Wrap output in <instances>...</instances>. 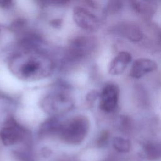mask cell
Returning <instances> with one entry per match:
<instances>
[{
	"instance_id": "obj_1",
	"label": "cell",
	"mask_w": 161,
	"mask_h": 161,
	"mask_svg": "<svg viewBox=\"0 0 161 161\" xmlns=\"http://www.w3.org/2000/svg\"><path fill=\"white\" fill-rule=\"evenodd\" d=\"M53 67V62L48 56L31 50L14 55L9 62L11 73L23 81L43 79L51 74Z\"/></svg>"
},
{
	"instance_id": "obj_2",
	"label": "cell",
	"mask_w": 161,
	"mask_h": 161,
	"mask_svg": "<svg viewBox=\"0 0 161 161\" xmlns=\"http://www.w3.org/2000/svg\"><path fill=\"white\" fill-rule=\"evenodd\" d=\"M89 128V122L84 116H77L60 124L58 133L67 143L77 145L86 138Z\"/></svg>"
},
{
	"instance_id": "obj_3",
	"label": "cell",
	"mask_w": 161,
	"mask_h": 161,
	"mask_svg": "<svg viewBox=\"0 0 161 161\" xmlns=\"http://www.w3.org/2000/svg\"><path fill=\"white\" fill-rule=\"evenodd\" d=\"M74 105L72 99L64 92H53L46 96L42 102V108L45 112L57 116L69 111Z\"/></svg>"
},
{
	"instance_id": "obj_4",
	"label": "cell",
	"mask_w": 161,
	"mask_h": 161,
	"mask_svg": "<svg viewBox=\"0 0 161 161\" xmlns=\"http://www.w3.org/2000/svg\"><path fill=\"white\" fill-rule=\"evenodd\" d=\"M73 19L79 27L89 31L97 30L100 25L97 17L86 8L81 6L74 8Z\"/></svg>"
},
{
	"instance_id": "obj_5",
	"label": "cell",
	"mask_w": 161,
	"mask_h": 161,
	"mask_svg": "<svg viewBox=\"0 0 161 161\" xmlns=\"http://www.w3.org/2000/svg\"><path fill=\"white\" fill-rule=\"evenodd\" d=\"M24 131L13 118L8 119L0 130V140L3 145L10 146L23 138Z\"/></svg>"
},
{
	"instance_id": "obj_6",
	"label": "cell",
	"mask_w": 161,
	"mask_h": 161,
	"mask_svg": "<svg viewBox=\"0 0 161 161\" xmlns=\"http://www.w3.org/2000/svg\"><path fill=\"white\" fill-rule=\"evenodd\" d=\"M119 94V88L116 85L109 84L105 86L100 94V109L108 113L114 111L118 106Z\"/></svg>"
},
{
	"instance_id": "obj_7",
	"label": "cell",
	"mask_w": 161,
	"mask_h": 161,
	"mask_svg": "<svg viewBox=\"0 0 161 161\" xmlns=\"http://www.w3.org/2000/svg\"><path fill=\"white\" fill-rule=\"evenodd\" d=\"M157 69V65L153 60L144 58H138L132 64L130 75L134 79H140Z\"/></svg>"
},
{
	"instance_id": "obj_8",
	"label": "cell",
	"mask_w": 161,
	"mask_h": 161,
	"mask_svg": "<svg viewBox=\"0 0 161 161\" xmlns=\"http://www.w3.org/2000/svg\"><path fill=\"white\" fill-rule=\"evenodd\" d=\"M116 32L121 36L133 42L140 41L143 38V33L140 28L132 22H122L116 26Z\"/></svg>"
},
{
	"instance_id": "obj_9",
	"label": "cell",
	"mask_w": 161,
	"mask_h": 161,
	"mask_svg": "<svg viewBox=\"0 0 161 161\" xmlns=\"http://www.w3.org/2000/svg\"><path fill=\"white\" fill-rule=\"evenodd\" d=\"M132 59L131 55L125 51L118 53L111 61L108 71L111 75H117L122 74Z\"/></svg>"
},
{
	"instance_id": "obj_10",
	"label": "cell",
	"mask_w": 161,
	"mask_h": 161,
	"mask_svg": "<svg viewBox=\"0 0 161 161\" xmlns=\"http://www.w3.org/2000/svg\"><path fill=\"white\" fill-rule=\"evenodd\" d=\"M130 4L133 9L140 16L150 18L156 11V3L153 1H131Z\"/></svg>"
},
{
	"instance_id": "obj_11",
	"label": "cell",
	"mask_w": 161,
	"mask_h": 161,
	"mask_svg": "<svg viewBox=\"0 0 161 161\" xmlns=\"http://www.w3.org/2000/svg\"><path fill=\"white\" fill-rule=\"evenodd\" d=\"M92 40L87 38H80L75 40L72 44L71 50L78 55H84L87 53L93 47Z\"/></svg>"
},
{
	"instance_id": "obj_12",
	"label": "cell",
	"mask_w": 161,
	"mask_h": 161,
	"mask_svg": "<svg viewBox=\"0 0 161 161\" xmlns=\"http://www.w3.org/2000/svg\"><path fill=\"white\" fill-rule=\"evenodd\" d=\"M147 157L151 160H155L161 157V143L157 142H148L144 146Z\"/></svg>"
},
{
	"instance_id": "obj_13",
	"label": "cell",
	"mask_w": 161,
	"mask_h": 161,
	"mask_svg": "<svg viewBox=\"0 0 161 161\" xmlns=\"http://www.w3.org/2000/svg\"><path fill=\"white\" fill-rule=\"evenodd\" d=\"M113 146L118 152L126 153L131 150V143L127 138L121 136H116L113 140Z\"/></svg>"
},
{
	"instance_id": "obj_14",
	"label": "cell",
	"mask_w": 161,
	"mask_h": 161,
	"mask_svg": "<svg viewBox=\"0 0 161 161\" xmlns=\"http://www.w3.org/2000/svg\"><path fill=\"white\" fill-rule=\"evenodd\" d=\"M123 6V3L120 1H110L109 4L108 6V9L110 11L116 12L117 11H119Z\"/></svg>"
},
{
	"instance_id": "obj_15",
	"label": "cell",
	"mask_w": 161,
	"mask_h": 161,
	"mask_svg": "<svg viewBox=\"0 0 161 161\" xmlns=\"http://www.w3.org/2000/svg\"><path fill=\"white\" fill-rule=\"evenodd\" d=\"M108 134L106 133H103L101 136H100V138L99 140V144H101V145H103V144H104V143L106 142L107 139H108Z\"/></svg>"
},
{
	"instance_id": "obj_16",
	"label": "cell",
	"mask_w": 161,
	"mask_h": 161,
	"mask_svg": "<svg viewBox=\"0 0 161 161\" xmlns=\"http://www.w3.org/2000/svg\"><path fill=\"white\" fill-rule=\"evenodd\" d=\"M11 3V1H0V5L2 6H8Z\"/></svg>"
}]
</instances>
